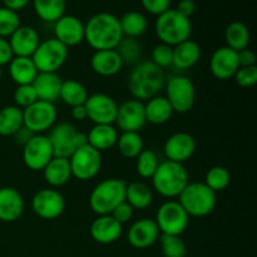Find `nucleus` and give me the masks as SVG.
I'll list each match as a JSON object with an SVG mask.
<instances>
[{
  "mask_svg": "<svg viewBox=\"0 0 257 257\" xmlns=\"http://www.w3.org/2000/svg\"><path fill=\"white\" fill-rule=\"evenodd\" d=\"M122 39L119 18L112 13H97L84 23V40L94 52L115 49Z\"/></svg>",
  "mask_w": 257,
  "mask_h": 257,
  "instance_id": "f257e3e1",
  "label": "nucleus"
},
{
  "mask_svg": "<svg viewBox=\"0 0 257 257\" xmlns=\"http://www.w3.org/2000/svg\"><path fill=\"white\" fill-rule=\"evenodd\" d=\"M166 74L151 60L140 62L133 67L128 77V89L135 99L148 100L165 88Z\"/></svg>",
  "mask_w": 257,
  "mask_h": 257,
  "instance_id": "f03ea898",
  "label": "nucleus"
},
{
  "mask_svg": "<svg viewBox=\"0 0 257 257\" xmlns=\"http://www.w3.org/2000/svg\"><path fill=\"white\" fill-rule=\"evenodd\" d=\"M153 190L166 198H177L190 182L185 165L172 161H163L158 165L155 175L151 178Z\"/></svg>",
  "mask_w": 257,
  "mask_h": 257,
  "instance_id": "7ed1b4c3",
  "label": "nucleus"
},
{
  "mask_svg": "<svg viewBox=\"0 0 257 257\" xmlns=\"http://www.w3.org/2000/svg\"><path fill=\"white\" fill-rule=\"evenodd\" d=\"M127 182L122 178H107L98 183L89 196V207L97 216L110 215L125 201Z\"/></svg>",
  "mask_w": 257,
  "mask_h": 257,
  "instance_id": "20e7f679",
  "label": "nucleus"
},
{
  "mask_svg": "<svg viewBox=\"0 0 257 257\" xmlns=\"http://www.w3.org/2000/svg\"><path fill=\"white\" fill-rule=\"evenodd\" d=\"M155 32L161 43L176 47L180 43L190 39L192 34V23L190 18L183 17L176 9H168L157 17Z\"/></svg>",
  "mask_w": 257,
  "mask_h": 257,
  "instance_id": "39448f33",
  "label": "nucleus"
},
{
  "mask_svg": "<svg viewBox=\"0 0 257 257\" xmlns=\"http://www.w3.org/2000/svg\"><path fill=\"white\" fill-rule=\"evenodd\" d=\"M177 198L190 217H206L213 212L217 205L216 192L205 182H188Z\"/></svg>",
  "mask_w": 257,
  "mask_h": 257,
  "instance_id": "423d86ee",
  "label": "nucleus"
},
{
  "mask_svg": "<svg viewBox=\"0 0 257 257\" xmlns=\"http://www.w3.org/2000/svg\"><path fill=\"white\" fill-rule=\"evenodd\" d=\"M48 138L52 145L54 157L69 158L82 146L87 145V135L79 132L72 123H55L49 131Z\"/></svg>",
  "mask_w": 257,
  "mask_h": 257,
  "instance_id": "0eeeda50",
  "label": "nucleus"
},
{
  "mask_svg": "<svg viewBox=\"0 0 257 257\" xmlns=\"http://www.w3.org/2000/svg\"><path fill=\"white\" fill-rule=\"evenodd\" d=\"M68 49L69 48L62 44L55 38H49L44 42H40L34 54L32 55L38 72L57 73L68 60V55H69Z\"/></svg>",
  "mask_w": 257,
  "mask_h": 257,
  "instance_id": "6e6552de",
  "label": "nucleus"
},
{
  "mask_svg": "<svg viewBox=\"0 0 257 257\" xmlns=\"http://www.w3.org/2000/svg\"><path fill=\"white\" fill-rule=\"evenodd\" d=\"M155 221L161 235L181 236L190 225V216L178 201L168 200L158 207Z\"/></svg>",
  "mask_w": 257,
  "mask_h": 257,
  "instance_id": "1a4fd4ad",
  "label": "nucleus"
},
{
  "mask_svg": "<svg viewBox=\"0 0 257 257\" xmlns=\"http://www.w3.org/2000/svg\"><path fill=\"white\" fill-rule=\"evenodd\" d=\"M166 98L170 102L173 112H190L196 103V87L190 78L175 75L166 82Z\"/></svg>",
  "mask_w": 257,
  "mask_h": 257,
  "instance_id": "9d476101",
  "label": "nucleus"
},
{
  "mask_svg": "<svg viewBox=\"0 0 257 257\" xmlns=\"http://www.w3.org/2000/svg\"><path fill=\"white\" fill-rule=\"evenodd\" d=\"M58 110L54 103L39 100L23 109V124L34 135H44L57 123Z\"/></svg>",
  "mask_w": 257,
  "mask_h": 257,
  "instance_id": "9b49d317",
  "label": "nucleus"
},
{
  "mask_svg": "<svg viewBox=\"0 0 257 257\" xmlns=\"http://www.w3.org/2000/svg\"><path fill=\"white\" fill-rule=\"evenodd\" d=\"M72 176L79 181L93 180L102 168V153L92 146H82L69 157Z\"/></svg>",
  "mask_w": 257,
  "mask_h": 257,
  "instance_id": "f8f14e48",
  "label": "nucleus"
},
{
  "mask_svg": "<svg viewBox=\"0 0 257 257\" xmlns=\"http://www.w3.org/2000/svg\"><path fill=\"white\" fill-rule=\"evenodd\" d=\"M30 206L42 220H55L64 212L65 200L57 188H42L33 196Z\"/></svg>",
  "mask_w": 257,
  "mask_h": 257,
  "instance_id": "ddd939ff",
  "label": "nucleus"
},
{
  "mask_svg": "<svg viewBox=\"0 0 257 257\" xmlns=\"http://www.w3.org/2000/svg\"><path fill=\"white\" fill-rule=\"evenodd\" d=\"M23 162L29 170L43 171L50 162L54 153L52 145L45 135H34L23 146Z\"/></svg>",
  "mask_w": 257,
  "mask_h": 257,
  "instance_id": "4468645a",
  "label": "nucleus"
},
{
  "mask_svg": "<svg viewBox=\"0 0 257 257\" xmlns=\"http://www.w3.org/2000/svg\"><path fill=\"white\" fill-rule=\"evenodd\" d=\"M88 119L94 124H114L117 118L118 104L110 95L94 93L84 103Z\"/></svg>",
  "mask_w": 257,
  "mask_h": 257,
  "instance_id": "2eb2a0df",
  "label": "nucleus"
},
{
  "mask_svg": "<svg viewBox=\"0 0 257 257\" xmlns=\"http://www.w3.org/2000/svg\"><path fill=\"white\" fill-rule=\"evenodd\" d=\"M147 123L145 103L138 99H128L118 105L115 124L122 132H140Z\"/></svg>",
  "mask_w": 257,
  "mask_h": 257,
  "instance_id": "dca6fc26",
  "label": "nucleus"
},
{
  "mask_svg": "<svg viewBox=\"0 0 257 257\" xmlns=\"http://www.w3.org/2000/svg\"><path fill=\"white\" fill-rule=\"evenodd\" d=\"M240 68L238 54L235 50L223 45L212 53L210 59V70L216 79L228 80L235 77Z\"/></svg>",
  "mask_w": 257,
  "mask_h": 257,
  "instance_id": "f3484780",
  "label": "nucleus"
},
{
  "mask_svg": "<svg viewBox=\"0 0 257 257\" xmlns=\"http://www.w3.org/2000/svg\"><path fill=\"white\" fill-rule=\"evenodd\" d=\"M55 39L65 47H75L84 42V23L74 15L64 14L54 23Z\"/></svg>",
  "mask_w": 257,
  "mask_h": 257,
  "instance_id": "a211bd4d",
  "label": "nucleus"
},
{
  "mask_svg": "<svg viewBox=\"0 0 257 257\" xmlns=\"http://www.w3.org/2000/svg\"><path fill=\"white\" fill-rule=\"evenodd\" d=\"M163 151L168 161L183 165L195 155L196 140L187 132L173 133L166 141Z\"/></svg>",
  "mask_w": 257,
  "mask_h": 257,
  "instance_id": "6ab92c4d",
  "label": "nucleus"
},
{
  "mask_svg": "<svg viewBox=\"0 0 257 257\" xmlns=\"http://www.w3.org/2000/svg\"><path fill=\"white\" fill-rule=\"evenodd\" d=\"M160 236L161 232L157 223L152 218H141L136 221L132 223L127 233L128 242L131 243V246L140 250L155 245Z\"/></svg>",
  "mask_w": 257,
  "mask_h": 257,
  "instance_id": "aec40b11",
  "label": "nucleus"
},
{
  "mask_svg": "<svg viewBox=\"0 0 257 257\" xmlns=\"http://www.w3.org/2000/svg\"><path fill=\"white\" fill-rule=\"evenodd\" d=\"M9 44L14 57L32 58L38 45L40 44V37L37 29L30 25H20L9 37Z\"/></svg>",
  "mask_w": 257,
  "mask_h": 257,
  "instance_id": "412c9836",
  "label": "nucleus"
},
{
  "mask_svg": "<svg viewBox=\"0 0 257 257\" xmlns=\"http://www.w3.org/2000/svg\"><path fill=\"white\" fill-rule=\"evenodd\" d=\"M25 202L22 193L14 187L0 188V221L12 223L24 213Z\"/></svg>",
  "mask_w": 257,
  "mask_h": 257,
  "instance_id": "4be33fe9",
  "label": "nucleus"
},
{
  "mask_svg": "<svg viewBox=\"0 0 257 257\" xmlns=\"http://www.w3.org/2000/svg\"><path fill=\"white\" fill-rule=\"evenodd\" d=\"M90 236L93 240L102 245H109L119 240L123 232V226L110 215L98 216L90 225Z\"/></svg>",
  "mask_w": 257,
  "mask_h": 257,
  "instance_id": "5701e85b",
  "label": "nucleus"
},
{
  "mask_svg": "<svg viewBox=\"0 0 257 257\" xmlns=\"http://www.w3.org/2000/svg\"><path fill=\"white\" fill-rule=\"evenodd\" d=\"M123 62L115 49L95 50L90 58V68L100 77H113L123 68Z\"/></svg>",
  "mask_w": 257,
  "mask_h": 257,
  "instance_id": "b1692460",
  "label": "nucleus"
},
{
  "mask_svg": "<svg viewBox=\"0 0 257 257\" xmlns=\"http://www.w3.org/2000/svg\"><path fill=\"white\" fill-rule=\"evenodd\" d=\"M62 82L57 73H38L32 85L37 93L38 99L54 103L59 99Z\"/></svg>",
  "mask_w": 257,
  "mask_h": 257,
  "instance_id": "393cba45",
  "label": "nucleus"
},
{
  "mask_svg": "<svg viewBox=\"0 0 257 257\" xmlns=\"http://www.w3.org/2000/svg\"><path fill=\"white\" fill-rule=\"evenodd\" d=\"M202 49L200 44L192 39H187L173 47L172 65L177 69H190L195 67L201 59Z\"/></svg>",
  "mask_w": 257,
  "mask_h": 257,
  "instance_id": "a878e982",
  "label": "nucleus"
},
{
  "mask_svg": "<svg viewBox=\"0 0 257 257\" xmlns=\"http://www.w3.org/2000/svg\"><path fill=\"white\" fill-rule=\"evenodd\" d=\"M43 176L45 182L52 188H59L67 185L73 177L69 158L53 157L43 170Z\"/></svg>",
  "mask_w": 257,
  "mask_h": 257,
  "instance_id": "bb28decb",
  "label": "nucleus"
},
{
  "mask_svg": "<svg viewBox=\"0 0 257 257\" xmlns=\"http://www.w3.org/2000/svg\"><path fill=\"white\" fill-rule=\"evenodd\" d=\"M118 132L113 124H94L87 135V143L100 153L115 147Z\"/></svg>",
  "mask_w": 257,
  "mask_h": 257,
  "instance_id": "cd10ccee",
  "label": "nucleus"
},
{
  "mask_svg": "<svg viewBox=\"0 0 257 257\" xmlns=\"http://www.w3.org/2000/svg\"><path fill=\"white\" fill-rule=\"evenodd\" d=\"M8 65L10 78L17 85L32 84L39 73L32 58L28 57H14Z\"/></svg>",
  "mask_w": 257,
  "mask_h": 257,
  "instance_id": "c85d7f7f",
  "label": "nucleus"
},
{
  "mask_svg": "<svg viewBox=\"0 0 257 257\" xmlns=\"http://www.w3.org/2000/svg\"><path fill=\"white\" fill-rule=\"evenodd\" d=\"M145 112L147 122L155 125L167 123L175 113L167 98L161 97V95H156L148 99L147 103H145Z\"/></svg>",
  "mask_w": 257,
  "mask_h": 257,
  "instance_id": "c756f323",
  "label": "nucleus"
},
{
  "mask_svg": "<svg viewBox=\"0 0 257 257\" xmlns=\"http://www.w3.org/2000/svg\"><path fill=\"white\" fill-rule=\"evenodd\" d=\"M251 42L250 29L242 22H232L225 29L226 47L235 52L247 49Z\"/></svg>",
  "mask_w": 257,
  "mask_h": 257,
  "instance_id": "7c9ffc66",
  "label": "nucleus"
},
{
  "mask_svg": "<svg viewBox=\"0 0 257 257\" xmlns=\"http://www.w3.org/2000/svg\"><path fill=\"white\" fill-rule=\"evenodd\" d=\"M33 8L40 20L54 24L65 14L67 0H32Z\"/></svg>",
  "mask_w": 257,
  "mask_h": 257,
  "instance_id": "2f4dec72",
  "label": "nucleus"
},
{
  "mask_svg": "<svg viewBox=\"0 0 257 257\" xmlns=\"http://www.w3.org/2000/svg\"><path fill=\"white\" fill-rule=\"evenodd\" d=\"M88 97H89V93H88L87 88L78 80L67 79L62 82L59 99L64 104L69 105L70 108L83 105L87 102Z\"/></svg>",
  "mask_w": 257,
  "mask_h": 257,
  "instance_id": "473e14b6",
  "label": "nucleus"
},
{
  "mask_svg": "<svg viewBox=\"0 0 257 257\" xmlns=\"http://www.w3.org/2000/svg\"><path fill=\"white\" fill-rule=\"evenodd\" d=\"M125 201L135 210H146L153 202V191L143 182L128 183L125 188Z\"/></svg>",
  "mask_w": 257,
  "mask_h": 257,
  "instance_id": "72a5a7b5",
  "label": "nucleus"
},
{
  "mask_svg": "<svg viewBox=\"0 0 257 257\" xmlns=\"http://www.w3.org/2000/svg\"><path fill=\"white\" fill-rule=\"evenodd\" d=\"M23 109L17 105H7L0 109V136L13 137L23 127Z\"/></svg>",
  "mask_w": 257,
  "mask_h": 257,
  "instance_id": "f704fd0d",
  "label": "nucleus"
},
{
  "mask_svg": "<svg viewBox=\"0 0 257 257\" xmlns=\"http://www.w3.org/2000/svg\"><path fill=\"white\" fill-rule=\"evenodd\" d=\"M120 29H122L123 37L127 38H140L146 33L148 28L147 18L145 14L140 12H127L119 18Z\"/></svg>",
  "mask_w": 257,
  "mask_h": 257,
  "instance_id": "c9c22d12",
  "label": "nucleus"
},
{
  "mask_svg": "<svg viewBox=\"0 0 257 257\" xmlns=\"http://www.w3.org/2000/svg\"><path fill=\"white\" fill-rule=\"evenodd\" d=\"M115 146L124 158H137L145 150V142L140 132H122L118 136Z\"/></svg>",
  "mask_w": 257,
  "mask_h": 257,
  "instance_id": "e433bc0d",
  "label": "nucleus"
},
{
  "mask_svg": "<svg viewBox=\"0 0 257 257\" xmlns=\"http://www.w3.org/2000/svg\"><path fill=\"white\" fill-rule=\"evenodd\" d=\"M115 50L119 54L123 64L136 65L137 63H140L141 55H142V47H141V43L135 38L123 37Z\"/></svg>",
  "mask_w": 257,
  "mask_h": 257,
  "instance_id": "4c0bfd02",
  "label": "nucleus"
},
{
  "mask_svg": "<svg viewBox=\"0 0 257 257\" xmlns=\"http://www.w3.org/2000/svg\"><path fill=\"white\" fill-rule=\"evenodd\" d=\"M231 182V173L223 166H213L206 173L205 183L213 191V192H221L226 190Z\"/></svg>",
  "mask_w": 257,
  "mask_h": 257,
  "instance_id": "58836bf2",
  "label": "nucleus"
},
{
  "mask_svg": "<svg viewBox=\"0 0 257 257\" xmlns=\"http://www.w3.org/2000/svg\"><path fill=\"white\" fill-rule=\"evenodd\" d=\"M158 165L160 162L157 155L152 150H143L136 158V171L141 178L146 180H151L153 177Z\"/></svg>",
  "mask_w": 257,
  "mask_h": 257,
  "instance_id": "ea45409f",
  "label": "nucleus"
},
{
  "mask_svg": "<svg viewBox=\"0 0 257 257\" xmlns=\"http://www.w3.org/2000/svg\"><path fill=\"white\" fill-rule=\"evenodd\" d=\"M158 240L165 257H185L187 253V246L181 236L161 235Z\"/></svg>",
  "mask_w": 257,
  "mask_h": 257,
  "instance_id": "a19ab883",
  "label": "nucleus"
},
{
  "mask_svg": "<svg viewBox=\"0 0 257 257\" xmlns=\"http://www.w3.org/2000/svg\"><path fill=\"white\" fill-rule=\"evenodd\" d=\"M20 25V17L17 12L0 7V38H9Z\"/></svg>",
  "mask_w": 257,
  "mask_h": 257,
  "instance_id": "79ce46f5",
  "label": "nucleus"
},
{
  "mask_svg": "<svg viewBox=\"0 0 257 257\" xmlns=\"http://www.w3.org/2000/svg\"><path fill=\"white\" fill-rule=\"evenodd\" d=\"M173 60V47H170L167 44H160L155 45L151 53V62L160 67L161 69L165 70V68L171 67Z\"/></svg>",
  "mask_w": 257,
  "mask_h": 257,
  "instance_id": "37998d69",
  "label": "nucleus"
},
{
  "mask_svg": "<svg viewBox=\"0 0 257 257\" xmlns=\"http://www.w3.org/2000/svg\"><path fill=\"white\" fill-rule=\"evenodd\" d=\"M13 98H14V105H17L20 109H25L38 100L37 93L32 84L18 85L17 89L14 90Z\"/></svg>",
  "mask_w": 257,
  "mask_h": 257,
  "instance_id": "c03bdc74",
  "label": "nucleus"
},
{
  "mask_svg": "<svg viewBox=\"0 0 257 257\" xmlns=\"http://www.w3.org/2000/svg\"><path fill=\"white\" fill-rule=\"evenodd\" d=\"M233 79L241 88H251L257 83V65L252 67H240Z\"/></svg>",
  "mask_w": 257,
  "mask_h": 257,
  "instance_id": "a18cd8bd",
  "label": "nucleus"
},
{
  "mask_svg": "<svg viewBox=\"0 0 257 257\" xmlns=\"http://www.w3.org/2000/svg\"><path fill=\"white\" fill-rule=\"evenodd\" d=\"M171 3L172 0H141L143 9L156 17L171 9Z\"/></svg>",
  "mask_w": 257,
  "mask_h": 257,
  "instance_id": "49530a36",
  "label": "nucleus"
},
{
  "mask_svg": "<svg viewBox=\"0 0 257 257\" xmlns=\"http://www.w3.org/2000/svg\"><path fill=\"white\" fill-rule=\"evenodd\" d=\"M133 213H135V208H133L127 201H123L122 203H119V205L113 210L110 216H112L117 222H119L120 225L123 226L124 223L130 222V221L132 220Z\"/></svg>",
  "mask_w": 257,
  "mask_h": 257,
  "instance_id": "de8ad7c7",
  "label": "nucleus"
},
{
  "mask_svg": "<svg viewBox=\"0 0 257 257\" xmlns=\"http://www.w3.org/2000/svg\"><path fill=\"white\" fill-rule=\"evenodd\" d=\"M13 58H14V54L10 48L9 40L5 38H0V67L9 64Z\"/></svg>",
  "mask_w": 257,
  "mask_h": 257,
  "instance_id": "09e8293b",
  "label": "nucleus"
},
{
  "mask_svg": "<svg viewBox=\"0 0 257 257\" xmlns=\"http://www.w3.org/2000/svg\"><path fill=\"white\" fill-rule=\"evenodd\" d=\"M238 54V63H240V67H252L256 65L257 57L256 53L251 49H243L241 52H237Z\"/></svg>",
  "mask_w": 257,
  "mask_h": 257,
  "instance_id": "8fccbe9b",
  "label": "nucleus"
},
{
  "mask_svg": "<svg viewBox=\"0 0 257 257\" xmlns=\"http://www.w3.org/2000/svg\"><path fill=\"white\" fill-rule=\"evenodd\" d=\"M196 8H197V5H196L195 0H180L176 10H177L180 14H182L183 17L191 18L195 14Z\"/></svg>",
  "mask_w": 257,
  "mask_h": 257,
  "instance_id": "3c124183",
  "label": "nucleus"
},
{
  "mask_svg": "<svg viewBox=\"0 0 257 257\" xmlns=\"http://www.w3.org/2000/svg\"><path fill=\"white\" fill-rule=\"evenodd\" d=\"M3 7L8 8V9H12L14 12H19V10H23L25 7H28L32 0H2Z\"/></svg>",
  "mask_w": 257,
  "mask_h": 257,
  "instance_id": "603ef678",
  "label": "nucleus"
},
{
  "mask_svg": "<svg viewBox=\"0 0 257 257\" xmlns=\"http://www.w3.org/2000/svg\"><path fill=\"white\" fill-rule=\"evenodd\" d=\"M33 136H34V133H32L29 130H27V128H25L24 125H23V127L20 128V130L18 131V132L15 133V135L13 136V137L15 138V141H17V142L19 143V145L24 146L25 143H27L28 141H29L30 138L33 137Z\"/></svg>",
  "mask_w": 257,
  "mask_h": 257,
  "instance_id": "864d4df0",
  "label": "nucleus"
},
{
  "mask_svg": "<svg viewBox=\"0 0 257 257\" xmlns=\"http://www.w3.org/2000/svg\"><path fill=\"white\" fill-rule=\"evenodd\" d=\"M70 114H72V118L75 120H82L88 119V115H87V109H85L84 104L83 105H77V107H73L72 110H70Z\"/></svg>",
  "mask_w": 257,
  "mask_h": 257,
  "instance_id": "5fc2aeb1",
  "label": "nucleus"
},
{
  "mask_svg": "<svg viewBox=\"0 0 257 257\" xmlns=\"http://www.w3.org/2000/svg\"><path fill=\"white\" fill-rule=\"evenodd\" d=\"M3 78V67H0V80H2Z\"/></svg>",
  "mask_w": 257,
  "mask_h": 257,
  "instance_id": "6e6d98bb",
  "label": "nucleus"
}]
</instances>
